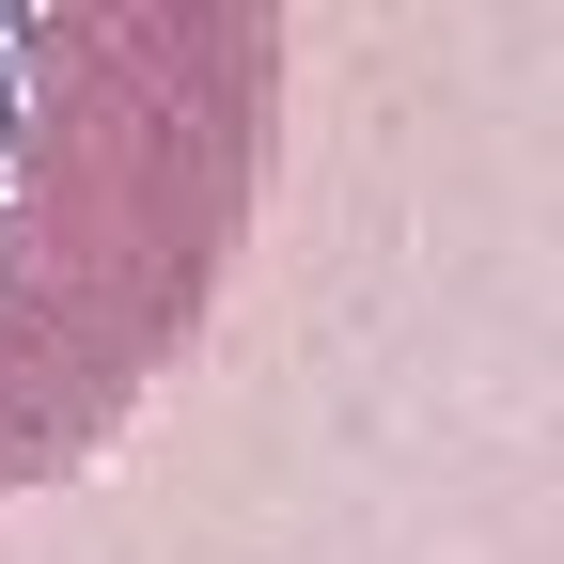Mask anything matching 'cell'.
Instances as JSON below:
<instances>
[{
  "label": "cell",
  "mask_w": 564,
  "mask_h": 564,
  "mask_svg": "<svg viewBox=\"0 0 564 564\" xmlns=\"http://www.w3.org/2000/svg\"><path fill=\"white\" fill-rule=\"evenodd\" d=\"M267 158L282 0H0V502L204 361Z\"/></svg>",
  "instance_id": "1"
}]
</instances>
